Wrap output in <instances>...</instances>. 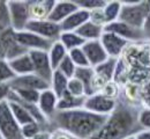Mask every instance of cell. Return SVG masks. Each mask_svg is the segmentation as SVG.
I'll return each instance as SVG.
<instances>
[{"label":"cell","mask_w":150,"mask_h":139,"mask_svg":"<svg viewBox=\"0 0 150 139\" xmlns=\"http://www.w3.org/2000/svg\"><path fill=\"white\" fill-rule=\"evenodd\" d=\"M67 92L76 98H87L86 94V88L83 86V83L76 78H72L68 81V86H67Z\"/></svg>","instance_id":"d6a6232c"},{"label":"cell","mask_w":150,"mask_h":139,"mask_svg":"<svg viewBox=\"0 0 150 139\" xmlns=\"http://www.w3.org/2000/svg\"><path fill=\"white\" fill-rule=\"evenodd\" d=\"M0 139H2V138H1V135H0Z\"/></svg>","instance_id":"f6af8a7d"},{"label":"cell","mask_w":150,"mask_h":139,"mask_svg":"<svg viewBox=\"0 0 150 139\" xmlns=\"http://www.w3.org/2000/svg\"><path fill=\"white\" fill-rule=\"evenodd\" d=\"M117 63H118V59H115V58H109L106 61H104L100 65L94 67L95 73L97 76H99L100 78L105 79L106 81H111V80L114 79Z\"/></svg>","instance_id":"cb8c5ba5"},{"label":"cell","mask_w":150,"mask_h":139,"mask_svg":"<svg viewBox=\"0 0 150 139\" xmlns=\"http://www.w3.org/2000/svg\"><path fill=\"white\" fill-rule=\"evenodd\" d=\"M68 56L75 64L76 67H88V66H90L88 58H87L82 48H77V49L68 51Z\"/></svg>","instance_id":"f546056e"},{"label":"cell","mask_w":150,"mask_h":139,"mask_svg":"<svg viewBox=\"0 0 150 139\" xmlns=\"http://www.w3.org/2000/svg\"><path fill=\"white\" fill-rule=\"evenodd\" d=\"M68 56V51L67 49L64 46V44L60 41H57L52 44L51 49L49 50V58L51 61L52 68L56 71L59 67V65L61 64V61Z\"/></svg>","instance_id":"7402d4cb"},{"label":"cell","mask_w":150,"mask_h":139,"mask_svg":"<svg viewBox=\"0 0 150 139\" xmlns=\"http://www.w3.org/2000/svg\"><path fill=\"white\" fill-rule=\"evenodd\" d=\"M135 139H150V131H140L135 135Z\"/></svg>","instance_id":"b9f144b4"},{"label":"cell","mask_w":150,"mask_h":139,"mask_svg":"<svg viewBox=\"0 0 150 139\" xmlns=\"http://www.w3.org/2000/svg\"><path fill=\"white\" fill-rule=\"evenodd\" d=\"M150 12V1H122V8L119 21H122L134 28L142 29V26Z\"/></svg>","instance_id":"3957f363"},{"label":"cell","mask_w":150,"mask_h":139,"mask_svg":"<svg viewBox=\"0 0 150 139\" xmlns=\"http://www.w3.org/2000/svg\"><path fill=\"white\" fill-rule=\"evenodd\" d=\"M29 55L34 64V73L51 83L54 70L52 68L51 61L49 58V52L40 50H33L29 51Z\"/></svg>","instance_id":"30bf717a"},{"label":"cell","mask_w":150,"mask_h":139,"mask_svg":"<svg viewBox=\"0 0 150 139\" xmlns=\"http://www.w3.org/2000/svg\"><path fill=\"white\" fill-rule=\"evenodd\" d=\"M11 28V14L8 1L0 0V30H7Z\"/></svg>","instance_id":"1f68e13d"},{"label":"cell","mask_w":150,"mask_h":139,"mask_svg":"<svg viewBox=\"0 0 150 139\" xmlns=\"http://www.w3.org/2000/svg\"><path fill=\"white\" fill-rule=\"evenodd\" d=\"M90 21L94 22L98 26L102 27H106V21H105V16H104V12L103 8H98V9H94L90 12Z\"/></svg>","instance_id":"74e56055"},{"label":"cell","mask_w":150,"mask_h":139,"mask_svg":"<svg viewBox=\"0 0 150 139\" xmlns=\"http://www.w3.org/2000/svg\"><path fill=\"white\" fill-rule=\"evenodd\" d=\"M108 117L94 114L84 108L58 110L49 120V132L62 130L75 139H91L105 124Z\"/></svg>","instance_id":"6da1fadb"},{"label":"cell","mask_w":150,"mask_h":139,"mask_svg":"<svg viewBox=\"0 0 150 139\" xmlns=\"http://www.w3.org/2000/svg\"><path fill=\"white\" fill-rule=\"evenodd\" d=\"M8 63H9L12 71L15 73L16 77L34 73V64H33V60L30 58L29 52L21 56V57L15 58V59L9 60Z\"/></svg>","instance_id":"ac0fdd59"},{"label":"cell","mask_w":150,"mask_h":139,"mask_svg":"<svg viewBox=\"0 0 150 139\" xmlns=\"http://www.w3.org/2000/svg\"><path fill=\"white\" fill-rule=\"evenodd\" d=\"M142 34L144 37V44H149L150 45V12L147 16V19L144 21L143 26H142Z\"/></svg>","instance_id":"f35d334b"},{"label":"cell","mask_w":150,"mask_h":139,"mask_svg":"<svg viewBox=\"0 0 150 139\" xmlns=\"http://www.w3.org/2000/svg\"><path fill=\"white\" fill-rule=\"evenodd\" d=\"M9 86H11L12 89L27 88V89H36L39 92H43V91H46V89L51 88L50 82L42 79L40 77L36 76L35 73L27 74V76H21V77H15L9 82Z\"/></svg>","instance_id":"7c38bea8"},{"label":"cell","mask_w":150,"mask_h":139,"mask_svg":"<svg viewBox=\"0 0 150 139\" xmlns=\"http://www.w3.org/2000/svg\"><path fill=\"white\" fill-rule=\"evenodd\" d=\"M58 101H59L58 96L53 93V91L51 88L40 92V96H39V101H38V108L47 120L52 118L54 116V114L58 111L57 110Z\"/></svg>","instance_id":"2e32d148"},{"label":"cell","mask_w":150,"mask_h":139,"mask_svg":"<svg viewBox=\"0 0 150 139\" xmlns=\"http://www.w3.org/2000/svg\"><path fill=\"white\" fill-rule=\"evenodd\" d=\"M50 139H75L69 133L62 130H53L50 132Z\"/></svg>","instance_id":"ab89813d"},{"label":"cell","mask_w":150,"mask_h":139,"mask_svg":"<svg viewBox=\"0 0 150 139\" xmlns=\"http://www.w3.org/2000/svg\"><path fill=\"white\" fill-rule=\"evenodd\" d=\"M76 66L75 64L72 61V59L69 58V56H67L65 59L61 61V64L59 65V67L57 68L59 72H61L65 77H67L68 79H72L74 78L75 72H76Z\"/></svg>","instance_id":"8d00e7d4"},{"label":"cell","mask_w":150,"mask_h":139,"mask_svg":"<svg viewBox=\"0 0 150 139\" xmlns=\"http://www.w3.org/2000/svg\"><path fill=\"white\" fill-rule=\"evenodd\" d=\"M11 91H12V88H11L9 83H0V103L8 99Z\"/></svg>","instance_id":"60d3db41"},{"label":"cell","mask_w":150,"mask_h":139,"mask_svg":"<svg viewBox=\"0 0 150 139\" xmlns=\"http://www.w3.org/2000/svg\"><path fill=\"white\" fill-rule=\"evenodd\" d=\"M104 30L113 33L118 36H120L121 38L126 40L129 42L131 44H144V37L142 34L141 29L134 28L129 24L122 22V21H115L110 24H108Z\"/></svg>","instance_id":"ba28073f"},{"label":"cell","mask_w":150,"mask_h":139,"mask_svg":"<svg viewBox=\"0 0 150 139\" xmlns=\"http://www.w3.org/2000/svg\"><path fill=\"white\" fill-rule=\"evenodd\" d=\"M95 77V70L94 67L88 66V67H77L75 72L74 78L79 79L86 88V94L87 96H90L94 94L93 91V80Z\"/></svg>","instance_id":"ffe728a7"},{"label":"cell","mask_w":150,"mask_h":139,"mask_svg":"<svg viewBox=\"0 0 150 139\" xmlns=\"http://www.w3.org/2000/svg\"><path fill=\"white\" fill-rule=\"evenodd\" d=\"M15 40L21 46H23L28 51L40 50V51H47L49 52L52 44L54 43V42H51L49 40H45L42 36H39L35 33L28 31V30L15 33Z\"/></svg>","instance_id":"9c48e42d"},{"label":"cell","mask_w":150,"mask_h":139,"mask_svg":"<svg viewBox=\"0 0 150 139\" xmlns=\"http://www.w3.org/2000/svg\"><path fill=\"white\" fill-rule=\"evenodd\" d=\"M121 91H122V86L120 83H118L117 81L111 80L103 87V89L99 93H102L103 95H105V96H108L110 99L118 101L121 96Z\"/></svg>","instance_id":"f1b7e54d"},{"label":"cell","mask_w":150,"mask_h":139,"mask_svg":"<svg viewBox=\"0 0 150 139\" xmlns=\"http://www.w3.org/2000/svg\"><path fill=\"white\" fill-rule=\"evenodd\" d=\"M16 76L12 71L9 63L0 57V83H9Z\"/></svg>","instance_id":"4dcf8cb0"},{"label":"cell","mask_w":150,"mask_h":139,"mask_svg":"<svg viewBox=\"0 0 150 139\" xmlns=\"http://www.w3.org/2000/svg\"><path fill=\"white\" fill-rule=\"evenodd\" d=\"M124 139H135V135H134V136H128V137H126V138H124Z\"/></svg>","instance_id":"ee69618b"},{"label":"cell","mask_w":150,"mask_h":139,"mask_svg":"<svg viewBox=\"0 0 150 139\" xmlns=\"http://www.w3.org/2000/svg\"><path fill=\"white\" fill-rule=\"evenodd\" d=\"M9 14H11V28L14 33L25 30L28 22L30 21L29 8L27 1L11 0L8 1Z\"/></svg>","instance_id":"5b68a950"},{"label":"cell","mask_w":150,"mask_h":139,"mask_svg":"<svg viewBox=\"0 0 150 139\" xmlns=\"http://www.w3.org/2000/svg\"><path fill=\"white\" fill-rule=\"evenodd\" d=\"M59 41L64 44V46L67 49V51L74 50V49H77V48H82L84 45V43H86V41L83 40L80 35H77L75 31L62 33Z\"/></svg>","instance_id":"4316f807"},{"label":"cell","mask_w":150,"mask_h":139,"mask_svg":"<svg viewBox=\"0 0 150 139\" xmlns=\"http://www.w3.org/2000/svg\"><path fill=\"white\" fill-rule=\"evenodd\" d=\"M90 20V12L79 8L75 13L69 15L65 21L60 23L62 33L66 31H76L80 27H82L86 22Z\"/></svg>","instance_id":"e0dca14e"},{"label":"cell","mask_w":150,"mask_h":139,"mask_svg":"<svg viewBox=\"0 0 150 139\" xmlns=\"http://www.w3.org/2000/svg\"><path fill=\"white\" fill-rule=\"evenodd\" d=\"M99 41L103 44L109 57L115 58V59H119L120 57H122L126 49L131 44L129 42L121 38L120 36H118L113 33H110V31H106V30H104V34L102 35Z\"/></svg>","instance_id":"8fae6325"},{"label":"cell","mask_w":150,"mask_h":139,"mask_svg":"<svg viewBox=\"0 0 150 139\" xmlns=\"http://www.w3.org/2000/svg\"><path fill=\"white\" fill-rule=\"evenodd\" d=\"M121 8H122V1L110 0V1L106 2L105 7L103 8L105 21H106V26L119 20L120 13H121Z\"/></svg>","instance_id":"d4e9b609"},{"label":"cell","mask_w":150,"mask_h":139,"mask_svg":"<svg viewBox=\"0 0 150 139\" xmlns=\"http://www.w3.org/2000/svg\"><path fill=\"white\" fill-rule=\"evenodd\" d=\"M33 139H50V132L43 131V132H40L38 136H36L35 138H33Z\"/></svg>","instance_id":"7bdbcfd3"},{"label":"cell","mask_w":150,"mask_h":139,"mask_svg":"<svg viewBox=\"0 0 150 139\" xmlns=\"http://www.w3.org/2000/svg\"><path fill=\"white\" fill-rule=\"evenodd\" d=\"M43 131H45L44 128L37 122H34V123H30V124H27V125L22 126V135H23L24 139L35 138L36 136H38Z\"/></svg>","instance_id":"d590c367"},{"label":"cell","mask_w":150,"mask_h":139,"mask_svg":"<svg viewBox=\"0 0 150 139\" xmlns=\"http://www.w3.org/2000/svg\"><path fill=\"white\" fill-rule=\"evenodd\" d=\"M137 123L141 130L150 131V107L142 105L137 114Z\"/></svg>","instance_id":"e575fe53"},{"label":"cell","mask_w":150,"mask_h":139,"mask_svg":"<svg viewBox=\"0 0 150 139\" xmlns=\"http://www.w3.org/2000/svg\"><path fill=\"white\" fill-rule=\"evenodd\" d=\"M82 49H83L91 67H96L110 58L109 55L106 53L103 44L100 43V41L86 42L84 45L82 46Z\"/></svg>","instance_id":"4fadbf2b"},{"label":"cell","mask_w":150,"mask_h":139,"mask_svg":"<svg viewBox=\"0 0 150 139\" xmlns=\"http://www.w3.org/2000/svg\"><path fill=\"white\" fill-rule=\"evenodd\" d=\"M79 9V6L76 5L74 0H60L56 1V5L50 13L47 20L52 21L54 23L60 24L62 21H65L69 15H72Z\"/></svg>","instance_id":"5bb4252c"},{"label":"cell","mask_w":150,"mask_h":139,"mask_svg":"<svg viewBox=\"0 0 150 139\" xmlns=\"http://www.w3.org/2000/svg\"><path fill=\"white\" fill-rule=\"evenodd\" d=\"M0 135L2 139H24L22 128L16 122L7 100L0 103Z\"/></svg>","instance_id":"277c9868"},{"label":"cell","mask_w":150,"mask_h":139,"mask_svg":"<svg viewBox=\"0 0 150 139\" xmlns=\"http://www.w3.org/2000/svg\"><path fill=\"white\" fill-rule=\"evenodd\" d=\"M29 8L30 20H47L50 13L52 12L56 1L54 0H35L27 1Z\"/></svg>","instance_id":"9a60e30c"},{"label":"cell","mask_w":150,"mask_h":139,"mask_svg":"<svg viewBox=\"0 0 150 139\" xmlns=\"http://www.w3.org/2000/svg\"><path fill=\"white\" fill-rule=\"evenodd\" d=\"M12 91L22 101L28 102V103L38 104L39 96H40V92L39 91H36V89H27V88H18V89H12Z\"/></svg>","instance_id":"83f0119b"},{"label":"cell","mask_w":150,"mask_h":139,"mask_svg":"<svg viewBox=\"0 0 150 139\" xmlns=\"http://www.w3.org/2000/svg\"><path fill=\"white\" fill-rule=\"evenodd\" d=\"M74 1L79 6V8L88 12H91L98 8H104L108 2L106 0H74Z\"/></svg>","instance_id":"836d02e7"},{"label":"cell","mask_w":150,"mask_h":139,"mask_svg":"<svg viewBox=\"0 0 150 139\" xmlns=\"http://www.w3.org/2000/svg\"><path fill=\"white\" fill-rule=\"evenodd\" d=\"M118 105L117 100L110 99L102 93H96L90 96H87L83 108L102 116H110L115 110Z\"/></svg>","instance_id":"8992f818"},{"label":"cell","mask_w":150,"mask_h":139,"mask_svg":"<svg viewBox=\"0 0 150 139\" xmlns=\"http://www.w3.org/2000/svg\"><path fill=\"white\" fill-rule=\"evenodd\" d=\"M7 101L9 103V107H11V110H12L14 117L16 119V122L21 125V128L27 125V124L36 122L34 117L28 113V110H25L20 103L15 102V101H11V100H7Z\"/></svg>","instance_id":"603a6c76"},{"label":"cell","mask_w":150,"mask_h":139,"mask_svg":"<svg viewBox=\"0 0 150 139\" xmlns=\"http://www.w3.org/2000/svg\"><path fill=\"white\" fill-rule=\"evenodd\" d=\"M68 81H69V79L67 77H65L61 72H59L58 70L54 71L52 80H51V89L58 96V99H60L67 92Z\"/></svg>","instance_id":"484cf974"},{"label":"cell","mask_w":150,"mask_h":139,"mask_svg":"<svg viewBox=\"0 0 150 139\" xmlns=\"http://www.w3.org/2000/svg\"><path fill=\"white\" fill-rule=\"evenodd\" d=\"M77 35H80L86 42H90V41H99L102 35L104 34V27L98 26L94 22L89 20L86 22L82 27H80L76 31Z\"/></svg>","instance_id":"d6986e66"},{"label":"cell","mask_w":150,"mask_h":139,"mask_svg":"<svg viewBox=\"0 0 150 139\" xmlns=\"http://www.w3.org/2000/svg\"><path fill=\"white\" fill-rule=\"evenodd\" d=\"M25 30L35 33L39 36H42L43 38L51 41V42L59 41L62 34L60 24L54 23L50 20H30L25 27Z\"/></svg>","instance_id":"52a82bcc"},{"label":"cell","mask_w":150,"mask_h":139,"mask_svg":"<svg viewBox=\"0 0 150 139\" xmlns=\"http://www.w3.org/2000/svg\"><path fill=\"white\" fill-rule=\"evenodd\" d=\"M87 98H76L71 95L68 92H66L58 101L57 110H73V109H79L83 108L84 102Z\"/></svg>","instance_id":"44dd1931"},{"label":"cell","mask_w":150,"mask_h":139,"mask_svg":"<svg viewBox=\"0 0 150 139\" xmlns=\"http://www.w3.org/2000/svg\"><path fill=\"white\" fill-rule=\"evenodd\" d=\"M141 107L119 99L115 110L91 139H124L142 131L137 123V114Z\"/></svg>","instance_id":"7a4b0ae2"}]
</instances>
